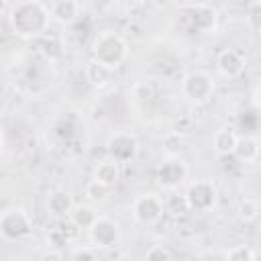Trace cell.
Here are the masks:
<instances>
[{
  "instance_id": "6da1fadb",
  "label": "cell",
  "mask_w": 261,
  "mask_h": 261,
  "mask_svg": "<svg viewBox=\"0 0 261 261\" xmlns=\"http://www.w3.org/2000/svg\"><path fill=\"white\" fill-rule=\"evenodd\" d=\"M49 14L41 2H18L10 10V24L20 37H37L45 33L49 24Z\"/></svg>"
},
{
  "instance_id": "7a4b0ae2",
  "label": "cell",
  "mask_w": 261,
  "mask_h": 261,
  "mask_svg": "<svg viewBox=\"0 0 261 261\" xmlns=\"http://www.w3.org/2000/svg\"><path fill=\"white\" fill-rule=\"evenodd\" d=\"M126 55H128L126 41L112 31L100 33L92 43V59L112 71L126 59Z\"/></svg>"
},
{
  "instance_id": "3957f363",
  "label": "cell",
  "mask_w": 261,
  "mask_h": 261,
  "mask_svg": "<svg viewBox=\"0 0 261 261\" xmlns=\"http://www.w3.org/2000/svg\"><path fill=\"white\" fill-rule=\"evenodd\" d=\"M181 92L188 100L196 102V104H202V102H208L214 94V82L208 73L204 71H192L184 77L181 82Z\"/></svg>"
},
{
  "instance_id": "277c9868",
  "label": "cell",
  "mask_w": 261,
  "mask_h": 261,
  "mask_svg": "<svg viewBox=\"0 0 261 261\" xmlns=\"http://www.w3.org/2000/svg\"><path fill=\"white\" fill-rule=\"evenodd\" d=\"M0 232L4 239L8 241H16L22 239L31 232V218L24 210L20 208H10L2 214L0 218Z\"/></svg>"
},
{
  "instance_id": "5b68a950",
  "label": "cell",
  "mask_w": 261,
  "mask_h": 261,
  "mask_svg": "<svg viewBox=\"0 0 261 261\" xmlns=\"http://www.w3.org/2000/svg\"><path fill=\"white\" fill-rule=\"evenodd\" d=\"M106 151H108L110 159H114L118 163H126L137 155L139 141L130 133H114L106 141Z\"/></svg>"
},
{
  "instance_id": "8992f818",
  "label": "cell",
  "mask_w": 261,
  "mask_h": 261,
  "mask_svg": "<svg viewBox=\"0 0 261 261\" xmlns=\"http://www.w3.org/2000/svg\"><path fill=\"white\" fill-rule=\"evenodd\" d=\"M163 212H165V204L153 194L139 196L133 202V216L141 224H155L163 216Z\"/></svg>"
},
{
  "instance_id": "52a82bcc",
  "label": "cell",
  "mask_w": 261,
  "mask_h": 261,
  "mask_svg": "<svg viewBox=\"0 0 261 261\" xmlns=\"http://www.w3.org/2000/svg\"><path fill=\"white\" fill-rule=\"evenodd\" d=\"M188 175V167L179 157H165L157 167V181L163 188H177Z\"/></svg>"
},
{
  "instance_id": "ba28073f",
  "label": "cell",
  "mask_w": 261,
  "mask_h": 261,
  "mask_svg": "<svg viewBox=\"0 0 261 261\" xmlns=\"http://www.w3.org/2000/svg\"><path fill=\"white\" fill-rule=\"evenodd\" d=\"M186 200L190 204V210H196V212H206L214 206L216 202V188L214 184L210 181H196L188 188L186 192Z\"/></svg>"
},
{
  "instance_id": "9c48e42d",
  "label": "cell",
  "mask_w": 261,
  "mask_h": 261,
  "mask_svg": "<svg viewBox=\"0 0 261 261\" xmlns=\"http://www.w3.org/2000/svg\"><path fill=\"white\" fill-rule=\"evenodd\" d=\"M186 12H188V22L196 33H208L216 27L218 20L216 10L208 4H190L186 6Z\"/></svg>"
},
{
  "instance_id": "30bf717a",
  "label": "cell",
  "mask_w": 261,
  "mask_h": 261,
  "mask_svg": "<svg viewBox=\"0 0 261 261\" xmlns=\"http://www.w3.org/2000/svg\"><path fill=\"white\" fill-rule=\"evenodd\" d=\"M90 237L98 247H112L118 241V224L110 218H98L90 228Z\"/></svg>"
},
{
  "instance_id": "8fae6325",
  "label": "cell",
  "mask_w": 261,
  "mask_h": 261,
  "mask_svg": "<svg viewBox=\"0 0 261 261\" xmlns=\"http://www.w3.org/2000/svg\"><path fill=\"white\" fill-rule=\"evenodd\" d=\"M237 143H239V137H237L234 128H230V126L218 128V130L214 133V137H212V147H214V151H216L220 157H222V155H232Z\"/></svg>"
},
{
  "instance_id": "7c38bea8",
  "label": "cell",
  "mask_w": 261,
  "mask_h": 261,
  "mask_svg": "<svg viewBox=\"0 0 261 261\" xmlns=\"http://www.w3.org/2000/svg\"><path fill=\"white\" fill-rule=\"evenodd\" d=\"M216 65H218V69H220V73H222V75L237 77V75L243 71L245 61H243L241 53H237V51H232V49H226V51H222V53L218 55Z\"/></svg>"
},
{
  "instance_id": "4fadbf2b",
  "label": "cell",
  "mask_w": 261,
  "mask_h": 261,
  "mask_svg": "<svg viewBox=\"0 0 261 261\" xmlns=\"http://www.w3.org/2000/svg\"><path fill=\"white\" fill-rule=\"evenodd\" d=\"M259 153H261L259 141H257L255 137H251V135H245V137H239V143H237L232 155H234L241 163H251V161H255V159L259 157Z\"/></svg>"
},
{
  "instance_id": "5bb4252c",
  "label": "cell",
  "mask_w": 261,
  "mask_h": 261,
  "mask_svg": "<svg viewBox=\"0 0 261 261\" xmlns=\"http://www.w3.org/2000/svg\"><path fill=\"white\" fill-rule=\"evenodd\" d=\"M94 179L108 186V188H114V184L120 179V163L114 161V159L100 161L94 169Z\"/></svg>"
},
{
  "instance_id": "9a60e30c",
  "label": "cell",
  "mask_w": 261,
  "mask_h": 261,
  "mask_svg": "<svg viewBox=\"0 0 261 261\" xmlns=\"http://www.w3.org/2000/svg\"><path fill=\"white\" fill-rule=\"evenodd\" d=\"M98 218H100V216L96 214V210H94L92 206H88V204H75L73 210L69 212V220H71V224H73L75 228H86V230H90V228L96 224Z\"/></svg>"
},
{
  "instance_id": "2e32d148",
  "label": "cell",
  "mask_w": 261,
  "mask_h": 261,
  "mask_svg": "<svg viewBox=\"0 0 261 261\" xmlns=\"http://www.w3.org/2000/svg\"><path fill=\"white\" fill-rule=\"evenodd\" d=\"M73 206H75V204L71 202V196H69L65 190H55V192H51L49 198H47V208H49V212L55 214V216H63V214L69 216V212L73 210Z\"/></svg>"
},
{
  "instance_id": "e0dca14e",
  "label": "cell",
  "mask_w": 261,
  "mask_h": 261,
  "mask_svg": "<svg viewBox=\"0 0 261 261\" xmlns=\"http://www.w3.org/2000/svg\"><path fill=\"white\" fill-rule=\"evenodd\" d=\"M51 16L63 24H69L80 16V4L73 0H59L51 6Z\"/></svg>"
},
{
  "instance_id": "ac0fdd59",
  "label": "cell",
  "mask_w": 261,
  "mask_h": 261,
  "mask_svg": "<svg viewBox=\"0 0 261 261\" xmlns=\"http://www.w3.org/2000/svg\"><path fill=\"white\" fill-rule=\"evenodd\" d=\"M86 80H88L90 86H94V88H104V86H108L110 80H112V69H108V67H104L102 63H98V61L92 59V61L86 65Z\"/></svg>"
},
{
  "instance_id": "d6986e66",
  "label": "cell",
  "mask_w": 261,
  "mask_h": 261,
  "mask_svg": "<svg viewBox=\"0 0 261 261\" xmlns=\"http://www.w3.org/2000/svg\"><path fill=\"white\" fill-rule=\"evenodd\" d=\"M165 210L171 212V214H184V212L190 210V204H188L186 196L173 194V196H169V198L165 200Z\"/></svg>"
},
{
  "instance_id": "ffe728a7",
  "label": "cell",
  "mask_w": 261,
  "mask_h": 261,
  "mask_svg": "<svg viewBox=\"0 0 261 261\" xmlns=\"http://www.w3.org/2000/svg\"><path fill=\"white\" fill-rule=\"evenodd\" d=\"M259 204L255 200H243L239 204V216L245 220V222H253L257 216H259Z\"/></svg>"
},
{
  "instance_id": "44dd1931",
  "label": "cell",
  "mask_w": 261,
  "mask_h": 261,
  "mask_svg": "<svg viewBox=\"0 0 261 261\" xmlns=\"http://www.w3.org/2000/svg\"><path fill=\"white\" fill-rule=\"evenodd\" d=\"M253 257H255V253L249 247L239 245V247H232V249L226 251L224 261H253Z\"/></svg>"
},
{
  "instance_id": "7402d4cb",
  "label": "cell",
  "mask_w": 261,
  "mask_h": 261,
  "mask_svg": "<svg viewBox=\"0 0 261 261\" xmlns=\"http://www.w3.org/2000/svg\"><path fill=\"white\" fill-rule=\"evenodd\" d=\"M247 22L253 31L261 33V2H253L247 10Z\"/></svg>"
},
{
  "instance_id": "603a6c76",
  "label": "cell",
  "mask_w": 261,
  "mask_h": 261,
  "mask_svg": "<svg viewBox=\"0 0 261 261\" xmlns=\"http://www.w3.org/2000/svg\"><path fill=\"white\" fill-rule=\"evenodd\" d=\"M108 192H110V188L104 186V184H100V181H96V179H92V181L86 186V194H88L92 200H104V198L108 196Z\"/></svg>"
},
{
  "instance_id": "cb8c5ba5",
  "label": "cell",
  "mask_w": 261,
  "mask_h": 261,
  "mask_svg": "<svg viewBox=\"0 0 261 261\" xmlns=\"http://www.w3.org/2000/svg\"><path fill=\"white\" fill-rule=\"evenodd\" d=\"M145 261H171V253L167 247L163 245H153L147 255H145Z\"/></svg>"
},
{
  "instance_id": "d4e9b609",
  "label": "cell",
  "mask_w": 261,
  "mask_h": 261,
  "mask_svg": "<svg viewBox=\"0 0 261 261\" xmlns=\"http://www.w3.org/2000/svg\"><path fill=\"white\" fill-rule=\"evenodd\" d=\"M220 159H222V169H224L226 173H230L232 169H237V171H239V169H241V165H243L234 155H222Z\"/></svg>"
},
{
  "instance_id": "484cf974",
  "label": "cell",
  "mask_w": 261,
  "mask_h": 261,
  "mask_svg": "<svg viewBox=\"0 0 261 261\" xmlns=\"http://www.w3.org/2000/svg\"><path fill=\"white\" fill-rule=\"evenodd\" d=\"M71 261H96V257H94V253L90 249H80V251L73 253Z\"/></svg>"
},
{
  "instance_id": "4316f807",
  "label": "cell",
  "mask_w": 261,
  "mask_h": 261,
  "mask_svg": "<svg viewBox=\"0 0 261 261\" xmlns=\"http://www.w3.org/2000/svg\"><path fill=\"white\" fill-rule=\"evenodd\" d=\"M257 98H259V102H261V86L257 88Z\"/></svg>"
},
{
  "instance_id": "83f0119b",
  "label": "cell",
  "mask_w": 261,
  "mask_h": 261,
  "mask_svg": "<svg viewBox=\"0 0 261 261\" xmlns=\"http://www.w3.org/2000/svg\"><path fill=\"white\" fill-rule=\"evenodd\" d=\"M253 261H261V255H255V257H253Z\"/></svg>"
}]
</instances>
